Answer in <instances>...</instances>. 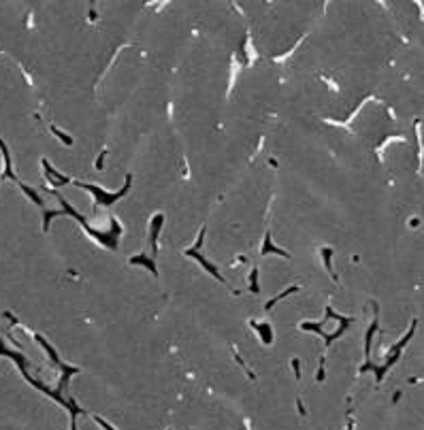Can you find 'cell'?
<instances>
[{
	"label": "cell",
	"instance_id": "6da1fadb",
	"mask_svg": "<svg viewBox=\"0 0 424 430\" xmlns=\"http://www.w3.org/2000/svg\"><path fill=\"white\" fill-rule=\"evenodd\" d=\"M130 183H132V177L128 175V177H126V185H124V188H121L120 192H116V194H107V192H103L100 188H96V185H90V183H79V185H81V188H85V190H90L92 196L96 198V203H100V205H113L118 198H121L128 190H130Z\"/></svg>",
	"mask_w": 424,
	"mask_h": 430
},
{
	"label": "cell",
	"instance_id": "7a4b0ae2",
	"mask_svg": "<svg viewBox=\"0 0 424 430\" xmlns=\"http://www.w3.org/2000/svg\"><path fill=\"white\" fill-rule=\"evenodd\" d=\"M203 234H205V228H203V232H200V236H198V241H196V245H194V247H190V249H185V256H190V258H196V260H198V264H203V267L207 269V273H209V275H213L215 279H218V281H224V277H222V275H220V270H218V269H215V267H213V264H209V262H207V260H205V258H203V256H200V252H198V247H200V243H203Z\"/></svg>",
	"mask_w": 424,
	"mask_h": 430
},
{
	"label": "cell",
	"instance_id": "3957f363",
	"mask_svg": "<svg viewBox=\"0 0 424 430\" xmlns=\"http://www.w3.org/2000/svg\"><path fill=\"white\" fill-rule=\"evenodd\" d=\"M162 224H164V215L158 213L154 217V221H152V247H154V252L158 249V234H160Z\"/></svg>",
	"mask_w": 424,
	"mask_h": 430
},
{
	"label": "cell",
	"instance_id": "277c9868",
	"mask_svg": "<svg viewBox=\"0 0 424 430\" xmlns=\"http://www.w3.org/2000/svg\"><path fill=\"white\" fill-rule=\"evenodd\" d=\"M262 254H264V256H267V254H277V256H286V258L290 256L288 252H284V249H279V247H275V245H273V243H271V234H269V232H267V236H264Z\"/></svg>",
	"mask_w": 424,
	"mask_h": 430
},
{
	"label": "cell",
	"instance_id": "5b68a950",
	"mask_svg": "<svg viewBox=\"0 0 424 430\" xmlns=\"http://www.w3.org/2000/svg\"><path fill=\"white\" fill-rule=\"evenodd\" d=\"M254 328H256L258 332H260L262 343H271V341H273V330H271L269 324H254Z\"/></svg>",
	"mask_w": 424,
	"mask_h": 430
},
{
	"label": "cell",
	"instance_id": "8992f818",
	"mask_svg": "<svg viewBox=\"0 0 424 430\" xmlns=\"http://www.w3.org/2000/svg\"><path fill=\"white\" fill-rule=\"evenodd\" d=\"M43 166H45V173L49 175V179H52L54 183H58V185H62V183H68L70 179L68 177H62V175H58V173H54V168H49V164L43 160Z\"/></svg>",
	"mask_w": 424,
	"mask_h": 430
},
{
	"label": "cell",
	"instance_id": "52a82bcc",
	"mask_svg": "<svg viewBox=\"0 0 424 430\" xmlns=\"http://www.w3.org/2000/svg\"><path fill=\"white\" fill-rule=\"evenodd\" d=\"M130 264H143V267H147V269L156 275V267H154V262L149 260V258H145V256H136V258H132Z\"/></svg>",
	"mask_w": 424,
	"mask_h": 430
},
{
	"label": "cell",
	"instance_id": "ba28073f",
	"mask_svg": "<svg viewBox=\"0 0 424 430\" xmlns=\"http://www.w3.org/2000/svg\"><path fill=\"white\" fill-rule=\"evenodd\" d=\"M292 292H297V285H292V288H288V290H286V292H282V294H277V296H275V298H273V300H269V305H264V307H267V309H271V307H273V305H275V303H277V300H282V298H286V296H288V294H292Z\"/></svg>",
	"mask_w": 424,
	"mask_h": 430
},
{
	"label": "cell",
	"instance_id": "9c48e42d",
	"mask_svg": "<svg viewBox=\"0 0 424 430\" xmlns=\"http://www.w3.org/2000/svg\"><path fill=\"white\" fill-rule=\"evenodd\" d=\"M322 254H324V264H326V270H328V273H333V267H330V256H333V249H328V247H326Z\"/></svg>",
	"mask_w": 424,
	"mask_h": 430
},
{
	"label": "cell",
	"instance_id": "30bf717a",
	"mask_svg": "<svg viewBox=\"0 0 424 430\" xmlns=\"http://www.w3.org/2000/svg\"><path fill=\"white\" fill-rule=\"evenodd\" d=\"M260 288H258V269L251 270V292H258Z\"/></svg>",
	"mask_w": 424,
	"mask_h": 430
},
{
	"label": "cell",
	"instance_id": "8fae6325",
	"mask_svg": "<svg viewBox=\"0 0 424 430\" xmlns=\"http://www.w3.org/2000/svg\"><path fill=\"white\" fill-rule=\"evenodd\" d=\"M96 422H98V424H100V426H103L105 430H116V428H111V426H109V424H107V422H105V420H100V418H96Z\"/></svg>",
	"mask_w": 424,
	"mask_h": 430
}]
</instances>
